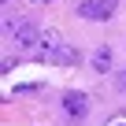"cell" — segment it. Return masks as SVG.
Here are the masks:
<instances>
[{
    "mask_svg": "<svg viewBox=\"0 0 126 126\" xmlns=\"http://www.w3.org/2000/svg\"><path fill=\"white\" fill-rule=\"evenodd\" d=\"M115 8H119V0H82V4H78V15H82V19L104 22V19L115 15Z\"/></svg>",
    "mask_w": 126,
    "mask_h": 126,
    "instance_id": "6da1fadb",
    "label": "cell"
},
{
    "mask_svg": "<svg viewBox=\"0 0 126 126\" xmlns=\"http://www.w3.org/2000/svg\"><path fill=\"white\" fill-rule=\"evenodd\" d=\"M41 41V30L30 22V19H22L19 26H15V33H11V45H19V52H26V48H33Z\"/></svg>",
    "mask_w": 126,
    "mask_h": 126,
    "instance_id": "7a4b0ae2",
    "label": "cell"
},
{
    "mask_svg": "<svg viewBox=\"0 0 126 126\" xmlns=\"http://www.w3.org/2000/svg\"><path fill=\"white\" fill-rule=\"evenodd\" d=\"M59 104H63V111H67L71 119H85V111H89V96H85V93H74V89L63 93Z\"/></svg>",
    "mask_w": 126,
    "mask_h": 126,
    "instance_id": "3957f363",
    "label": "cell"
},
{
    "mask_svg": "<svg viewBox=\"0 0 126 126\" xmlns=\"http://www.w3.org/2000/svg\"><path fill=\"white\" fill-rule=\"evenodd\" d=\"M41 63H56V67H74V63H78V48H71L67 41H63L56 52H48Z\"/></svg>",
    "mask_w": 126,
    "mask_h": 126,
    "instance_id": "277c9868",
    "label": "cell"
},
{
    "mask_svg": "<svg viewBox=\"0 0 126 126\" xmlns=\"http://www.w3.org/2000/svg\"><path fill=\"white\" fill-rule=\"evenodd\" d=\"M63 45V37H59V30H41V52H37V59H45L48 52H56Z\"/></svg>",
    "mask_w": 126,
    "mask_h": 126,
    "instance_id": "5b68a950",
    "label": "cell"
},
{
    "mask_svg": "<svg viewBox=\"0 0 126 126\" xmlns=\"http://www.w3.org/2000/svg\"><path fill=\"white\" fill-rule=\"evenodd\" d=\"M89 63H93V71H96V74H108V67H111V48H104V45H100V48L93 52V59H89Z\"/></svg>",
    "mask_w": 126,
    "mask_h": 126,
    "instance_id": "8992f818",
    "label": "cell"
},
{
    "mask_svg": "<svg viewBox=\"0 0 126 126\" xmlns=\"http://www.w3.org/2000/svg\"><path fill=\"white\" fill-rule=\"evenodd\" d=\"M108 126H126V115H115V119H108Z\"/></svg>",
    "mask_w": 126,
    "mask_h": 126,
    "instance_id": "52a82bcc",
    "label": "cell"
},
{
    "mask_svg": "<svg viewBox=\"0 0 126 126\" xmlns=\"http://www.w3.org/2000/svg\"><path fill=\"white\" fill-rule=\"evenodd\" d=\"M30 4H48V0H30Z\"/></svg>",
    "mask_w": 126,
    "mask_h": 126,
    "instance_id": "ba28073f",
    "label": "cell"
},
{
    "mask_svg": "<svg viewBox=\"0 0 126 126\" xmlns=\"http://www.w3.org/2000/svg\"><path fill=\"white\" fill-rule=\"evenodd\" d=\"M122 89H126V71H122Z\"/></svg>",
    "mask_w": 126,
    "mask_h": 126,
    "instance_id": "9c48e42d",
    "label": "cell"
}]
</instances>
